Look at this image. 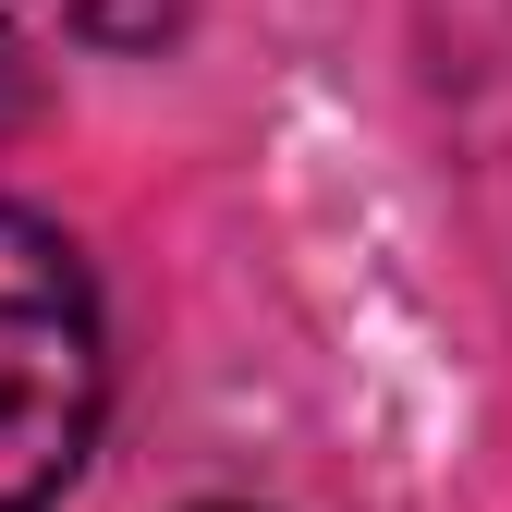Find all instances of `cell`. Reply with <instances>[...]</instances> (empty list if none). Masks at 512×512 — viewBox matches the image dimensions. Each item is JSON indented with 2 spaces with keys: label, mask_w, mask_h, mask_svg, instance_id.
I'll return each mask as SVG.
<instances>
[{
  "label": "cell",
  "mask_w": 512,
  "mask_h": 512,
  "mask_svg": "<svg viewBox=\"0 0 512 512\" xmlns=\"http://www.w3.org/2000/svg\"><path fill=\"white\" fill-rule=\"evenodd\" d=\"M61 25H86L98 49H159L171 25H183V0H49Z\"/></svg>",
  "instance_id": "obj_2"
},
{
  "label": "cell",
  "mask_w": 512,
  "mask_h": 512,
  "mask_svg": "<svg viewBox=\"0 0 512 512\" xmlns=\"http://www.w3.org/2000/svg\"><path fill=\"white\" fill-rule=\"evenodd\" d=\"M98 293L49 220L0 208V512H37L98 439Z\"/></svg>",
  "instance_id": "obj_1"
}]
</instances>
